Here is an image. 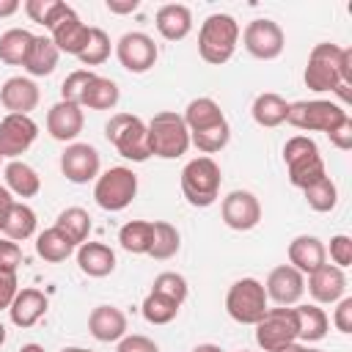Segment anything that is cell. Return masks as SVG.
<instances>
[{
  "instance_id": "48",
  "label": "cell",
  "mask_w": 352,
  "mask_h": 352,
  "mask_svg": "<svg viewBox=\"0 0 352 352\" xmlns=\"http://www.w3.org/2000/svg\"><path fill=\"white\" fill-rule=\"evenodd\" d=\"M16 292H19L16 275L14 272H0V311H8L11 308Z\"/></svg>"
},
{
  "instance_id": "30",
  "label": "cell",
  "mask_w": 352,
  "mask_h": 352,
  "mask_svg": "<svg viewBox=\"0 0 352 352\" xmlns=\"http://www.w3.org/2000/svg\"><path fill=\"white\" fill-rule=\"evenodd\" d=\"M184 124H187V132L192 135V132H204V129H212V126H217V124H223L226 121V116H223V110H220V104L214 102V99H209V96H198V99H192L190 104H187V110H184Z\"/></svg>"
},
{
  "instance_id": "37",
  "label": "cell",
  "mask_w": 352,
  "mask_h": 352,
  "mask_svg": "<svg viewBox=\"0 0 352 352\" xmlns=\"http://www.w3.org/2000/svg\"><path fill=\"white\" fill-rule=\"evenodd\" d=\"M118 242L126 253H135V256H148V248H151V220H129L121 226L118 231Z\"/></svg>"
},
{
  "instance_id": "5",
  "label": "cell",
  "mask_w": 352,
  "mask_h": 352,
  "mask_svg": "<svg viewBox=\"0 0 352 352\" xmlns=\"http://www.w3.org/2000/svg\"><path fill=\"white\" fill-rule=\"evenodd\" d=\"M104 138H107V143H113V148L124 160L146 162L151 157L146 124H143V118H138L132 113H116V116H110V121L104 124Z\"/></svg>"
},
{
  "instance_id": "57",
  "label": "cell",
  "mask_w": 352,
  "mask_h": 352,
  "mask_svg": "<svg viewBox=\"0 0 352 352\" xmlns=\"http://www.w3.org/2000/svg\"><path fill=\"white\" fill-rule=\"evenodd\" d=\"M19 352H44V346L41 344H25Z\"/></svg>"
},
{
  "instance_id": "4",
  "label": "cell",
  "mask_w": 352,
  "mask_h": 352,
  "mask_svg": "<svg viewBox=\"0 0 352 352\" xmlns=\"http://www.w3.org/2000/svg\"><path fill=\"white\" fill-rule=\"evenodd\" d=\"M179 182H182V192H184L187 204L198 206V209H206L220 195L223 173H220V165L212 157H195L182 168Z\"/></svg>"
},
{
  "instance_id": "40",
  "label": "cell",
  "mask_w": 352,
  "mask_h": 352,
  "mask_svg": "<svg viewBox=\"0 0 352 352\" xmlns=\"http://www.w3.org/2000/svg\"><path fill=\"white\" fill-rule=\"evenodd\" d=\"M228 140H231V126H228V121H223V124H217V126H212V129H204V132H192V135H190V146H195L204 157L223 151V148L228 146Z\"/></svg>"
},
{
  "instance_id": "60",
  "label": "cell",
  "mask_w": 352,
  "mask_h": 352,
  "mask_svg": "<svg viewBox=\"0 0 352 352\" xmlns=\"http://www.w3.org/2000/svg\"><path fill=\"white\" fill-rule=\"evenodd\" d=\"M308 352H322V349H308Z\"/></svg>"
},
{
  "instance_id": "35",
  "label": "cell",
  "mask_w": 352,
  "mask_h": 352,
  "mask_svg": "<svg viewBox=\"0 0 352 352\" xmlns=\"http://www.w3.org/2000/svg\"><path fill=\"white\" fill-rule=\"evenodd\" d=\"M33 44V33L25 28H11L0 36V60L8 66H25L28 50Z\"/></svg>"
},
{
  "instance_id": "21",
  "label": "cell",
  "mask_w": 352,
  "mask_h": 352,
  "mask_svg": "<svg viewBox=\"0 0 352 352\" xmlns=\"http://www.w3.org/2000/svg\"><path fill=\"white\" fill-rule=\"evenodd\" d=\"M88 36H91V28L77 16L74 8L50 30V38H52V44L58 47V52H66V55H74V58L85 50Z\"/></svg>"
},
{
  "instance_id": "19",
  "label": "cell",
  "mask_w": 352,
  "mask_h": 352,
  "mask_svg": "<svg viewBox=\"0 0 352 352\" xmlns=\"http://www.w3.org/2000/svg\"><path fill=\"white\" fill-rule=\"evenodd\" d=\"M82 124H85V116H82L80 104L60 99L47 110V132H50V138H55L60 143H72L82 132Z\"/></svg>"
},
{
  "instance_id": "53",
  "label": "cell",
  "mask_w": 352,
  "mask_h": 352,
  "mask_svg": "<svg viewBox=\"0 0 352 352\" xmlns=\"http://www.w3.org/2000/svg\"><path fill=\"white\" fill-rule=\"evenodd\" d=\"M104 6L110 14H132L138 8V0H107Z\"/></svg>"
},
{
  "instance_id": "7",
  "label": "cell",
  "mask_w": 352,
  "mask_h": 352,
  "mask_svg": "<svg viewBox=\"0 0 352 352\" xmlns=\"http://www.w3.org/2000/svg\"><path fill=\"white\" fill-rule=\"evenodd\" d=\"M138 195V173L132 168L116 165L104 173L96 176L94 184V201L104 209V212H121L132 204V198Z\"/></svg>"
},
{
  "instance_id": "32",
  "label": "cell",
  "mask_w": 352,
  "mask_h": 352,
  "mask_svg": "<svg viewBox=\"0 0 352 352\" xmlns=\"http://www.w3.org/2000/svg\"><path fill=\"white\" fill-rule=\"evenodd\" d=\"M55 228L74 245L80 248L82 242H88V234H91V214L80 206H66L58 217H55Z\"/></svg>"
},
{
  "instance_id": "1",
  "label": "cell",
  "mask_w": 352,
  "mask_h": 352,
  "mask_svg": "<svg viewBox=\"0 0 352 352\" xmlns=\"http://www.w3.org/2000/svg\"><path fill=\"white\" fill-rule=\"evenodd\" d=\"M239 33V22L231 14H209L198 30V55L212 66H223L234 58Z\"/></svg>"
},
{
  "instance_id": "15",
  "label": "cell",
  "mask_w": 352,
  "mask_h": 352,
  "mask_svg": "<svg viewBox=\"0 0 352 352\" xmlns=\"http://www.w3.org/2000/svg\"><path fill=\"white\" fill-rule=\"evenodd\" d=\"M223 223L234 231H250L261 220V204L250 190H231L220 204Z\"/></svg>"
},
{
  "instance_id": "8",
  "label": "cell",
  "mask_w": 352,
  "mask_h": 352,
  "mask_svg": "<svg viewBox=\"0 0 352 352\" xmlns=\"http://www.w3.org/2000/svg\"><path fill=\"white\" fill-rule=\"evenodd\" d=\"M270 308L264 283L256 278H239L231 283L228 294H226V311L234 322L239 324H256Z\"/></svg>"
},
{
  "instance_id": "10",
  "label": "cell",
  "mask_w": 352,
  "mask_h": 352,
  "mask_svg": "<svg viewBox=\"0 0 352 352\" xmlns=\"http://www.w3.org/2000/svg\"><path fill=\"white\" fill-rule=\"evenodd\" d=\"M256 327V344L264 352H272L278 346H286L297 341V314L294 308H267V314L253 324Z\"/></svg>"
},
{
  "instance_id": "56",
  "label": "cell",
  "mask_w": 352,
  "mask_h": 352,
  "mask_svg": "<svg viewBox=\"0 0 352 352\" xmlns=\"http://www.w3.org/2000/svg\"><path fill=\"white\" fill-rule=\"evenodd\" d=\"M192 352H223L217 344H198V346H192Z\"/></svg>"
},
{
  "instance_id": "49",
  "label": "cell",
  "mask_w": 352,
  "mask_h": 352,
  "mask_svg": "<svg viewBox=\"0 0 352 352\" xmlns=\"http://www.w3.org/2000/svg\"><path fill=\"white\" fill-rule=\"evenodd\" d=\"M333 324L341 333H352V297H341L333 314Z\"/></svg>"
},
{
  "instance_id": "54",
  "label": "cell",
  "mask_w": 352,
  "mask_h": 352,
  "mask_svg": "<svg viewBox=\"0 0 352 352\" xmlns=\"http://www.w3.org/2000/svg\"><path fill=\"white\" fill-rule=\"evenodd\" d=\"M22 6L16 3V0H0V16H11V14H16Z\"/></svg>"
},
{
  "instance_id": "55",
  "label": "cell",
  "mask_w": 352,
  "mask_h": 352,
  "mask_svg": "<svg viewBox=\"0 0 352 352\" xmlns=\"http://www.w3.org/2000/svg\"><path fill=\"white\" fill-rule=\"evenodd\" d=\"M272 352H308V346H302L300 341H292V344H286V346H278V349H272Z\"/></svg>"
},
{
  "instance_id": "44",
  "label": "cell",
  "mask_w": 352,
  "mask_h": 352,
  "mask_svg": "<svg viewBox=\"0 0 352 352\" xmlns=\"http://www.w3.org/2000/svg\"><path fill=\"white\" fill-rule=\"evenodd\" d=\"M94 80V72L91 69H74L66 74V80L60 82V99L63 102H72V104H80L88 82Z\"/></svg>"
},
{
  "instance_id": "43",
  "label": "cell",
  "mask_w": 352,
  "mask_h": 352,
  "mask_svg": "<svg viewBox=\"0 0 352 352\" xmlns=\"http://www.w3.org/2000/svg\"><path fill=\"white\" fill-rule=\"evenodd\" d=\"M151 292L165 294V297H170L173 302L182 305L187 300V294H190V286H187V278L179 275V272H160L154 278V283H151Z\"/></svg>"
},
{
  "instance_id": "61",
  "label": "cell",
  "mask_w": 352,
  "mask_h": 352,
  "mask_svg": "<svg viewBox=\"0 0 352 352\" xmlns=\"http://www.w3.org/2000/svg\"><path fill=\"white\" fill-rule=\"evenodd\" d=\"M239 352H250V349H239Z\"/></svg>"
},
{
  "instance_id": "41",
  "label": "cell",
  "mask_w": 352,
  "mask_h": 352,
  "mask_svg": "<svg viewBox=\"0 0 352 352\" xmlns=\"http://www.w3.org/2000/svg\"><path fill=\"white\" fill-rule=\"evenodd\" d=\"M302 195H305V204H308L314 212H333L336 204H338V190H336V184H333L330 176H324V179L308 184V187L302 190Z\"/></svg>"
},
{
  "instance_id": "58",
  "label": "cell",
  "mask_w": 352,
  "mask_h": 352,
  "mask_svg": "<svg viewBox=\"0 0 352 352\" xmlns=\"http://www.w3.org/2000/svg\"><path fill=\"white\" fill-rule=\"evenodd\" d=\"M60 352H94V349H85V346H63Z\"/></svg>"
},
{
  "instance_id": "33",
  "label": "cell",
  "mask_w": 352,
  "mask_h": 352,
  "mask_svg": "<svg viewBox=\"0 0 352 352\" xmlns=\"http://www.w3.org/2000/svg\"><path fill=\"white\" fill-rule=\"evenodd\" d=\"M36 234V212L22 204V201H14L6 223H3V236L11 239V242H25Z\"/></svg>"
},
{
  "instance_id": "9",
  "label": "cell",
  "mask_w": 352,
  "mask_h": 352,
  "mask_svg": "<svg viewBox=\"0 0 352 352\" xmlns=\"http://www.w3.org/2000/svg\"><path fill=\"white\" fill-rule=\"evenodd\" d=\"M338 58H341V47L338 44H330V41H322L311 50L308 55V63H305V72H302V80L311 91L316 94H324V91H336L341 85V77H338Z\"/></svg>"
},
{
  "instance_id": "20",
  "label": "cell",
  "mask_w": 352,
  "mask_h": 352,
  "mask_svg": "<svg viewBox=\"0 0 352 352\" xmlns=\"http://www.w3.org/2000/svg\"><path fill=\"white\" fill-rule=\"evenodd\" d=\"M286 256H289V264L302 272V275H311L314 270H319L322 264H327V248L319 236H311V234H300L289 242L286 248Z\"/></svg>"
},
{
  "instance_id": "46",
  "label": "cell",
  "mask_w": 352,
  "mask_h": 352,
  "mask_svg": "<svg viewBox=\"0 0 352 352\" xmlns=\"http://www.w3.org/2000/svg\"><path fill=\"white\" fill-rule=\"evenodd\" d=\"M330 258H333V264L338 270H344V267L352 264V239L346 234H336L330 239Z\"/></svg>"
},
{
  "instance_id": "6",
  "label": "cell",
  "mask_w": 352,
  "mask_h": 352,
  "mask_svg": "<svg viewBox=\"0 0 352 352\" xmlns=\"http://www.w3.org/2000/svg\"><path fill=\"white\" fill-rule=\"evenodd\" d=\"M349 118V113L330 102V99H302V102H289V116L286 124L302 129V132H324L330 135L336 126H341Z\"/></svg>"
},
{
  "instance_id": "38",
  "label": "cell",
  "mask_w": 352,
  "mask_h": 352,
  "mask_svg": "<svg viewBox=\"0 0 352 352\" xmlns=\"http://www.w3.org/2000/svg\"><path fill=\"white\" fill-rule=\"evenodd\" d=\"M179 308H182V305L173 302L170 297L157 294V292H148L146 300H143V305H140V314H143V319H146L148 324H168V322L176 319Z\"/></svg>"
},
{
  "instance_id": "39",
  "label": "cell",
  "mask_w": 352,
  "mask_h": 352,
  "mask_svg": "<svg viewBox=\"0 0 352 352\" xmlns=\"http://www.w3.org/2000/svg\"><path fill=\"white\" fill-rule=\"evenodd\" d=\"M69 11H72V6H66V3H60V0H28V3H25V14H28L33 22L44 25L47 30H52Z\"/></svg>"
},
{
  "instance_id": "52",
  "label": "cell",
  "mask_w": 352,
  "mask_h": 352,
  "mask_svg": "<svg viewBox=\"0 0 352 352\" xmlns=\"http://www.w3.org/2000/svg\"><path fill=\"white\" fill-rule=\"evenodd\" d=\"M11 206H14V195L8 192L6 184H0V231H3V223H6V217L11 212Z\"/></svg>"
},
{
  "instance_id": "18",
  "label": "cell",
  "mask_w": 352,
  "mask_h": 352,
  "mask_svg": "<svg viewBox=\"0 0 352 352\" xmlns=\"http://www.w3.org/2000/svg\"><path fill=\"white\" fill-rule=\"evenodd\" d=\"M346 292V275L336 264H322L308 275V294L316 305H333Z\"/></svg>"
},
{
  "instance_id": "17",
  "label": "cell",
  "mask_w": 352,
  "mask_h": 352,
  "mask_svg": "<svg viewBox=\"0 0 352 352\" xmlns=\"http://www.w3.org/2000/svg\"><path fill=\"white\" fill-rule=\"evenodd\" d=\"M38 85L30 77H8L0 85V104L14 116H30L38 107Z\"/></svg>"
},
{
  "instance_id": "11",
  "label": "cell",
  "mask_w": 352,
  "mask_h": 352,
  "mask_svg": "<svg viewBox=\"0 0 352 352\" xmlns=\"http://www.w3.org/2000/svg\"><path fill=\"white\" fill-rule=\"evenodd\" d=\"M242 44H245V50L253 58L275 60L283 52V47H286V36H283V28L278 22H272V19H253L242 30Z\"/></svg>"
},
{
  "instance_id": "28",
  "label": "cell",
  "mask_w": 352,
  "mask_h": 352,
  "mask_svg": "<svg viewBox=\"0 0 352 352\" xmlns=\"http://www.w3.org/2000/svg\"><path fill=\"white\" fill-rule=\"evenodd\" d=\"M250 116L258 126L264 129H275L280 124H286V116H289V102L280 96V94H272V91H264L253 99V107H250Z\"/></svg>"
},
{
  "instance_id": "27",
  "label": "cell",
  "mask_w": 352,
  "mask_h": 352,
  "mask_svg": "<svg viewBox=\"0 0 352 352\" xmlns=\"http://www.w3.org/2000/svg\"><path fill=\"white\" fill-rule=\"evenodd\" d=\"M58 58H60V52H58V47L52 44L50 36H33V44H30V50H28V58H25V66H22V69H25L30 77H47V74L55 72Z\"/></svg>"
},
{
  "instance_id": "24",
  "label": "cell",
  "mask_w": 352,
  "mask_h": 352,
  "mask_svg": "<svg viewBox=\"0 0 352 352\" xmlns=\"http://www.w3.org/2000/svg\"><path fill=\"white\" fill-rule=\"evenodd\" d=\"M77 264L88 278H107L116 270V253L104 242H82L77 248Z\"/></svg>"
},
{
  "instance_id": "31",
  "label": "cell",
  "mask_w": 352,
  "mask_h": 352,
  "mask_svg": "<svg viewBox=\"0 0 352 352\" xmlns=\"http://www.w3.org/2000/svg\"><path fill=\"white\" fill-rule=\"evenodd\" d=\"M121 99V91H118V82L110 80V77H102V74H94V80L88 82L82 99H80V107H88V110H113Z\"/></svg>"
},
{
  "instance_id": "12",
  "label": "cell",
  "mask_w": 352,
  "mask_h": 352,
  "mask_svg": "<svg viewBox=\"0 0 352 352\" xmlns=\"http://www.w3.org/2000/svg\"><path fill=\"white\" fill-rule=\"evenodd\" d=\"M116 58L118 63L132 72V74H143L148 72L157 58H160V50L154 44V38L148 33H140V30H132V33H124L116 44Z\"/></svg>"
},
{
  "instance_id": "42",
  "label": "cell",
  "mask_w": 352,
  "mask_h": 352,
  "mask_svg": "<svg viewBox=\"0 0 352 352\" xmlns=\"http://www.w3.org/2000/svg\"><path fill=\"white\" fill-rule=\"evenodd\" d=\"M110 50H113L110 36H107L102 28H91L88 44H85V50L77 55V60H80L82 66H99V63H104V60L110 58Z\"/></svg>"
},
{
  "instance_id": "16",
  "label": "cell",
  "mask_w": 352,
  "mask_h": 352,
  "mask_svg": "<svg viewBox=\"0 0 352 352\" xmlns=\"http://www.w3.org/2000/svg\"><path fill=\"white\" fill-rule=\"evenodd\" d=\"M264 292H267V300H275L278 305L292 308V305H297L300 297L305 294V275L297 272L292 264H280V267H275V270L267 275Z\"/></svg>"
},
{
  "instance_id": "36",
  "label": "cell",
  "mask_w": 352,
  "mask_h": 352,
  "mask_svg": "<svg viewBox=\"0 0 352 352\" xmlns=\"http://www.w3.org/2000/svg\"><path fill=\"white\" fill-rule=\"evenodd\" d=\"M74 250H77V248H74L55 226H52V228H44V231L36 236V253H38L44 261H50V264L66 261Z\"/></svg>"
},
{
  "instance_id": "59",
  "label": "cell",
  "mask_w": 352,
  "mask_h": 352,
  "mask_svg": "<svg viewBox=\"0 0 352 352\" xmlns=\"http://www.w3.org/2000/svg\"><path fill=\"white\" fill-rule=\"evenodd\" d=\"M3 344H6V324L0 322V346H3Z\"/></svg>"
},
{
  "instance_id": "62",
  "label": "cell",
  "mask_w": 352,
  "mask_h": 352,
  "mask_svg": "<svg viewBox=\"0 0 352 352\" xmlns=\"http://www.w3.org/2000/svg\"><path fill=\"white\" fill-rule=\"evenodd\" d=\"M0 162H3V157H0Z\"/></svg>"
},
{
  "instance_id": "14",
  "label": "cell",
  "mask_w": 352,
  "mask_h": 352,
  "mask_svg": "<svg viewBox=\"0 0 352 352\" xmlns=\"http://www.w3.org/2000/svg\"><path fill=\"white\" fill-rule=\"evenodd\" d=\"M102 157L91 143H69L60 154V173L72 184H88L99 176Z\"/></svg>"
},
{
  "instance_id": "47",
  "label": "cell",
  "mask_w": 352,
  "mask_h": 352,
  "mask_svg": "<svg viewBox=\"0 0 352 352\" xmlns=\"http://www.w3.org/2000/svg\"><path fill=\"white\" fill-rule=\"evenodd\" d=\"M116 352H160V346L148 336H124L116 346Z\"/></svg>"
},
{
  "instance_id": "45",
  "label": "cell",
  "mask_w": 352,
  "mask_h": 352,
  "mask_svg": "<svg viewBox=\"0 0 352 352\" xmlns=\"http://www.w3.org/2000/svg\"><path fill=\"white\" fill-rule=\"evenodd\" d=\"M22 264V248L6 236H0V272H14L19 270Z\"/></svg>"
},
{
  "instance_id": "34",
  "label": "cell",
  "mask_w": 352,
  "mask_h": 352,
  "mask_svg": "<svg viewBox=\"0 0 352 352\" xmlns=\"http://www.w3.org/2000/svg\"><path fill=\"white\" fill-rule=\"evenodd\" d=\"M179 245H182V236L176 231V226L165 223V220H154L151 223V248H148V256L157 258V261H168L179 253Z\"/></svg>"
},
{
  "instance_id": "29",
  "label": "cell",
  "mask_w": 352,
  "mask_h": 352,
  "mask_svg": "<svg viewBox=\"0 0 352 352\" xmlns=\"http://www.w3.org/2000/svg\"><path fill=\"white\" fill-rule=\"evenodd\" d=\"M294 314H297V341L314 344V341H322L327 336L330 319H327V314L316 302L294 305Z\"/></svg>"
},
{
  "instance_id": "22",
  "label": "cell",
  "mask_w": 352,
  "mask_h": 352,
  "mask_svg": "<svg viewBox=\"0 0 352 352\" xmlns=\"http://www.w3.org/2000/svg\"><path fill=\"white\" fill-rule=\"evenodd\" d=\"M88 330L102 344L121 341L126 336V314L116 305H96L88 316Z\"/></svg>"
},
{
  "instance_id": "26",
  "label": "cell",
  "mask_w": 352,
  "mask_h": 352,
  "mask_svg": "<svg viewBox=\"0 0 352 352\" xmlns=\"http://www.w3.org/2000/svg\"><path fill=\"white\" fill-rule=\"evenodd\" d=\"M3 179L8 192L16 198H33L41 190V176L36 173V168H30L22 160H8V165L3 168Z\"/></svg>"
},
{
  "instance_id": "50",
  "label": "cell",
  "mask_w": 352,
  "mask_h": 352,
  "mask_svg": "<svg viewBox=\"0 0 352 352\" xmlns=\"http://www.w3.org/2000/svg\"><path fill=\"white\" fill-rule=\"evenodd\" d=\"M330 143L336 146V148H341V151H349L352 148V118H346L341 126H336L330 135Z\"/></svg>"
},
{
  "instance_id": "23",
  "label": "cell",
  "mask_w": 352,
  "mask_h": 352,
  "mask_svg": "<svg viewBox=\"0 0 352 352\" xmlns=\"http://www.w3.org/2000/svg\"><path fill=\"white\" fill-rule=\"evenodd\" d=\"M154 25H157V30H160L162 38L182 41L192 30V11L187 6H182V3H165V6L157 8Z\"/></svg>"
},
{
  "instance_id": "3",
  "label": "cell",
  "mask_w": 352,
  "mask_h": 352,
  "mask_svg": "<svg viewBox=\"0 0 352 352\" xmlns=\"http://www.w3.org/2000/svg\"><path fill=\"white\" fill-rule=\"evenodd\" d=\"M283 162H286V173L289 182L300 190H305L308 184L319 182L327 176L324 170V160L319 154V146L308 138V135H294L283 143Z\"/></svg>"
},
{
  "instance_id": "2",
  "label": "cell",
  "mask_w": 352,
  "mask_h": 352,
  "mask_svg": "<svg viewBox=\"0 0 352 352\" xmlns=\"http://www.w3.org/2000/svg\"><path fill=\"white\" fill-rule=\"evenodd\" d=\"M146 132H148V151H151V157L176 160V157L187 154V148H190L187 124L173 110L154 113V118L146 124Z\"/></svg>"
},
{
  "instance_id": "25",
  "label": "cell",
  "mask_w": 352,
  "mask_h": 352,
  "mask_svg": "<svg viewBox=\"0 0 352 352\" xmlns=\"http://www.w3.org/2000/svg\"><path fill=\"white\" fill-rule=\"evenodd\" d=\"M44 314H47V297L38 289H19L14 302H11V308H8L11 322L16 327H22V330L33 327Z\"/></svg>"
},
{
  "instance_id": "13",
  "label": "cell",
  "mask_w": 352,
  "mask_h": 352,
  "mask_svg": "<svg viewBox=\"0 0 352 352\" xmlns=\"http://www.w3.org/2000/svg\"><path fill=\"white\" fill-rule=\"evenodd\" d=\"M36 138H38V124L30 116L6 113V118L0 121V157L16 160L36 143Z\"/></svg>"
},
{
  "instance_id": "51",
  "label": "cell",
  "mask_w": 352,
  "mask_h": 352,
  "mask_svg": "<svg viewBox=\"0 0 352 352\" xmlns=\"http://www.w3.org/2000/svg\"><path fill=\"white\" fill-rule=\"evenodd\" d=\"M338 77H341V85L352 88V50H349V47H341V58H338Z\"/></svg>"
}]
</instances>
